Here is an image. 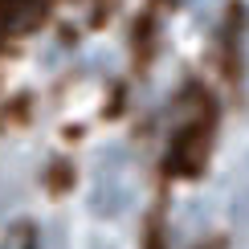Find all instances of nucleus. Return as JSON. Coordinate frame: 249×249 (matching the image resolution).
<instances>
[{
    "mask_svg": "<svg viewBox=\"0 0 249 249\" xmlns=\"http://www.w3.org/2000/svg\"><path fill=\"white\" fill-rule=\"evenodd\" d=\"M213 237L209 200H176L163 221V249H204Z\"/></svg>",
    "mask_w": 249,
    "mask_h": 249,
    "instance_id": "2",
    "label": "nucleus"
},
{
    "mask_svg": "<svg viewBox=\"0 0 249 249\" xmlns=\"http://www.w3.org/2000/svg\"><path fill=\"white\" fill-rule=\"evenodd\" d=\"M90 213L98 221H119L135 204V180H131V160L123 147H107L98 155L94 184H90Z\"/></svg>",
    "mask_w": 249,
    "mask_h": 249,
    "instance_id": "1",
    "label": "nucleus"
},
{
    "mask_svg": "<svg viewBox=\"0 0 249 249\" xmlns=\"http://www.w3.org/2000/svg\"><path fill=\"white\" fill-rule=\"evenodd\" d=\"M86 249H119V245H115V241H102V237H94V241H90Z\"/></svg>",
    "mask_w": 249,
    "mask_h": 249,
    "instance_id": "4",
    "label": "nucleus"
},
{
    "mask_svg": "<svg viewBox=\"0 0 249 249\" xmlns=\"http://www.w3.org/2000/svg\"><path fill=\"white\" fill-rule=\"evenodd\" d=\"M0 249H37V229L33 225H13L0 241Z\"/></svg>",
    "mask_w": 249,
    "mask_h": 249,
    "instance_id": "3",
    "label": "nucleus"
}]
</instances>
